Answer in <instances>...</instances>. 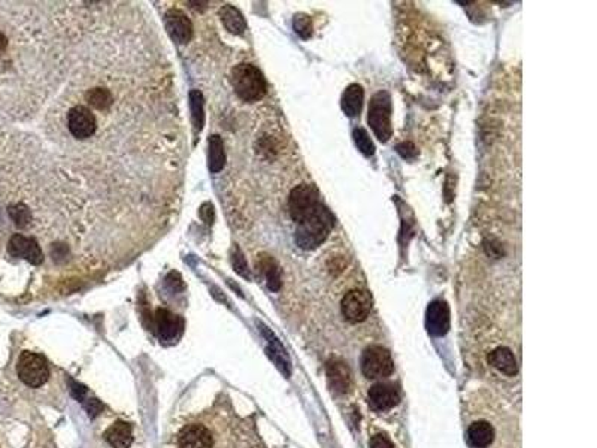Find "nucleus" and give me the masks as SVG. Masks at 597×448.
Instances as JSON below:
<instances>
[{
    "instance_id": "12",
    "label": "nucleus",
    "mask_w": 597,
    "mask_h": 448,
    "mask_svg": "<svg viewBox=\"0 0 597 448\" xmlns=\"http://www.w3.org/2000/svg\"><path fill=\"white\" fill-rule=\"evenodd\" d=\"M165 28L170 37L178 44H187L193 37V24L179 9H170L165 16Z\"/></svg>"
},
{
    "instance_id": "23",
    "label": "nucleus",
    "mask_w": 597,
    "mask_h": 448,
    "mask_svg": "<svg viewBox=\"0 0 597 448\" xmlns=\"http://www.w3.org/2000/svg\"><path fill=\"white\" fill-rule=\"evenodd\" d=\"M353 139L357 145V148L360 150V153L365 154L366 157H370V155L375 154V145H374L372 139H370L369 134L365 129H362V127L354 129Z\"/></svg>"
},
{
    "instance_id": "27",
    "label": "nucleus",
    "mask_w": 597,
    "mask_h": 448,
    "mask_svg": "<svg viewBox=\"0 0 597 448\" xmlns=\"http://www.w3.org/2000/svg\"><path fill=\"white\" fill-rule=\"evenodd\" d=\"M233 266H235V269L239 275L245 276V278H249V271H248V266H247V261H245L242 253L239 252V249H236V254L233 256Z\"/></svg>"
},
{
    "instance_id": "30",
    "label": "nucleus",
    "mask_w": 597,
    "mask_h": 448,
    "mask_svg": "<svg viewBox=\"0 0 597 448\" xmlns=\"http://www.w3.org/2000/svg\"><path fill=\"white\" fill-rule=\"evenodd\" d=\"M85 408H87V411L90 413L91 417L97 415L102 411V405L97 399H88V402L85 403Z\"/></svg>"
},
{
    "instance_id": "5",
    "label": "nucleus",
    "mask_w": 597,
    "mask_h": 448,
    "mask_svg": "<svg viewBox=\"0 0 597 448\" xmlns=\"http://www.w3.org/2000/svg\"><path fill=\"white\" fill-rule=\"evenodd\" d=\"M391 112V96L384 90L378 91L369 102L367 123L381 142H389L393 135Z\"/></svg>"
},
{
    "instance_id": "19",
    "label": "nucleus",
    "mask_w": 597,
    "mask_h": 448,
    "mask_svg": "<svg viewBox=\"0 0 597 448\" xmlns=\"http://www.w3.org/2000/svg\"><path fill=\"white\" fill-rule=\"evenodd\" d=\"M488 363L492 365L499 372L505 375H515L519 371V365H516L514 353L507 347H497L495 348L488 355Z\"/></svg>"
},
{
    "instance_id": "20",
    "label": "nucleus",
    "mask_w": 597,
    "mask_h": 448,
    "mask_svg": "<svg viewBox=\"0 0 597 448\" xmlns=\"http://www.w3.org/2000/svg\"><path fill=\"white\" fill-rule=\"evenodd\" d=\"M363 99H365V91L362 86L351 84L345 88V91L342 93V99H341V108L345 112V115L354 118L360 114Z\"/></svg>"
},
{
    "instance_id": "2",
    "label": "nucleus",
    "mask_w": 597,
    "mask_h": 448,
    "mask_svg": "<svg viewBox=\"0 0 597 448\" xmlns=\"http://www.w3.org/2000/svg\"><path fill=\"white\" fill-rule=\"evenodd\" d=\"M229 426L223 414L191 417L172 435L167 448H229Z\"/></svg>"
},
{
    "instance_id": "25",
    "label": "nucleus",
    "mask_w": 597,
    "mask_h": 448,
    "mask_svg": "<svg viewBox=\"0 0 597 448\" xmlns=\"http://www.w3.org/2000/svg\"><path fill=\"white\" fill-rule=\"evenodd\" d=\"M263 268H264V272H266V276H268L269 288L273 290V292H278V290H280V287H281L280 269L276 268L273 260H271V259H268L266 261L263 263Z\"/></svg>"
},
{
    "instance_id": "7",
    "label": "nucleus",
    "mask_w": 597,
    "mask_h": 448,
    "mask_svg": "<svg viewBox=\"0 0 597 448\" xmlns=\"http://www.w3.org/2000/svg\"><path fill=\"white\" fill-rule=\"evenodd\" d=\"M17 374L25 386L41 387L49 378V366L44 355L23 351L17 363Z\"/></svg>"
},
{
    "instance_id": "28",
    "label": "nucleus",
    "mask_w": 597,
    "mask_h": 448,
    "mask_svg": "<svg viewBox=\"0 0 597 448\" xmlns=\"http://www.w3.org/2000/svg\"><path fill=\"white\" fill-rule=\"evenodd\" d=\"M370 448H394V447L387 437H384V435H375V437H372V440H370Z\"/></svg>"
},
{
    "instance_id": "22",
    "label": "nucleus",
    "mask_w": 597,
    "mask_h": 448,
    "mask_svg": "<svg viewBox=\"0 0 597 448\" xmlns=\"http://www.w3.org/2000/svg\"><path fill=\"white\" fill-rule=\"evenodd\" d=\"M224 166V145L218 135L209 138V169L211 172H220Z\"/></svg>"
},
{
    "instance_id": "21",
    "label": "nucleus",
    "mask_w": 597,
    "mask_h": 448,
    "mask_svg": "<svg viewBox=\"0 0 597 448\" xmlns=\"http://www.w3.org/2000/svg\"><path fill=\"white\" fill-rule=\"evenodd\" d=\"M220 17L224 28L233 35H242L247 30V23L244 16L232 5H225L220 9Z\"/></svg>"
},
{
    "instance_id": "3",
    "label": "nucleus",
    "mask_w": 597,
    "mask_h": 448,
    "mask_svg": "<svg viewBox=\"0 0 597 448\" xmlns=\"http://www.w3.org/2000/svg\"><path fill=\"white\" fill-rule=\"evenodd\" d=\"M333 226V214H331L323 204H320L314 213H311L307 218L297 223V229L295 233L296 244L302 249L311 252V249L318 248L329 238Z\"/></svg>"
},
{
    "instance_id": "18",
    "label": "nucleus",
    "mask_w": 597,
    "mask_h": 448,
    "mask_svg": "<svg viewBox=\"0 0 597 448\" xmlns=\"http://www.w3.org/2000/svg\"><path fill=\"white\" fill-rule=\"evenodd\" d=\"M495 428L485 420L472 423L468 429V441L473 448H487L495 441Z\"/></svg>"
},
{
    "instance_id": "10",
    "label": "nucleus",
    "mask_w": 597,
    "mask_h": 448,
    "mask_svg": "<svg viewBox=\"0 0 597 448\" xmlns=\"http://www.w3.org/2000/svg\"><path fill=\"white\" fill-rule=\"evenodd\" d=\"M341 310L345 319L353 323H360L366 320L372 311V297L365 290H350L342 299Z\"/></svg>"
},
{
    "instance_id": "24",
    "label": "nucleus",
    "mask_w": 597,
    "mask_h": 448,
    "mask_svg": "<svg viewBox=\"0 0 597 448\" xmlns=\"http://www.w3.org/2000/svg\"><path fill=\"white\" fill-rule=\"evenodd\" d=\"M190 107H191V112H193V122H194V127L197 130H201L203 126V98L201 91H191L190 93Z\"/></svg>"
},
{
    "instance_id": "13",
    "label": "nucleus",
    "mask_w": 597,
    "mask_h": 448,
    "mask_svg": "<svg viewBox=\"0 0 597 448\" xmlns=\"http://www.w3.org/2000/svg\"><path fill=\"white\" fill-rule=\"evenodd\" d=\"M426 327L433 336H444L449 331V308L445 300L436 299L429 305Z\"/></svg>"
},
{
    "instance_id": "29",
    "label": "nucleus",
    "mask_w": 597,
    "mask_h": 448,
    "mask_svg": "<svg viewBox=\"0 0 597 448\" xmlns=\"http://www.w3.org/2000/svg\"><path fill=\"white\" fill-rule=\"evenodd\" d=\"M397 151H399L405 159H413V157L417 155V150L410 142H403L401 145H397Z\"/></svg>"
},
{
    "instance_id": "4",
    "label": "nucleus",
    "mask_w": 597,
    "mask_h": 448,
    "mask_svg": "<svg viewBox=\"0 0 597 448\" xmlns=\"http://www.w3.org/2000/svg\"><path fill=\"white\" fill-rule=\"evenodd\" d=\"M232 86L235 93L244 102H257L268 91V83L254 64L241 63L232 71Z\"/></svg>"
},
{
    "instance_id": "14",
    "label": "nucleus",
    "mask_w": 597,
    "mask_h": 448,
    "mask_svg": "<svg viewBox=\"0 0 597 448\" xmlns=\"http://www.w3.org/2000/svg\"><path fill=\"white\" fill-rule=\"evenodd\" d=\"M182 327H184V322L182 319H179L178 315L172 314L167 310H157L155 314V329H157V334L160 336L162 342H172L175 341L181 332H182Z\"/></svg>"
},
{
    "instance_id": "1",
    "label": "nucleus",
    "mask_w": 597,
    "mask_h": 448,
    "mask_svg": "<svg viewBox=\"0 0 597 448\" xmlns=\"http://www.w3.org/2000/svg\"><path fill=\"white\" fill-rule=\"evenodd\" d=\"M39 41L28 8L0 4V115L18 118L32 103Z\"/></svg>"
},
{
    "instance_id": "8",
    "label": "nucleus",
    "mask_w": 597,
    "mask_h": 448,
    "mask_svg": "<svg viewBox=\"0 0 597 448\" xmlns=\"http://www.w3.org/2000/svg\"><path fill=\"white\" fill-rule=\"evenodd\" d=\"M320 196L318 191L308 184H300L296 189L291 190L288 197V211L293 221L300 223L307 218L311 213L320 205Z\"/></svg>"
},
{
    "instance_id": "17",
    "label": "nucleus",
    "mask_w": 597,
    "mask_h": 448,
    "mask_svg": "<svg viewBox=\"0 0 597 448\" xmlns=\"http://www.w3.org/2000/svg\"><path fill=\"white\" fill-rule=\"evenodd\" d=\"M103 438L112 448H130L134 442V429L126 421H115L105 430Z\"/></svg>"
},
{
    "instance_id": "11",
    "label": "nucleus",
    "mask_w": 597,
    "mask_h": 448,
    "mask_svg": "<svg viewBox=\"0 0 597 448\" xmlns=\"http://www.w3.org/2000/svg\"><path fill=\"white\" fill-rule=\"evenodd\" d=\"M8 252L12 257H21L30 261L32 265H41L44 261V253L39 244L33 238L16 233L12 235L8 244Z\"/></svg>"
},
{
    "instance_id": "15",
    "label": "nucleus",
    "mask_w": 597,
    "mask_h": 448,
    "mask_svg": "<svg viewBox=\"0 0 597 448\" xmlns=\"http://www.w3.org/2000/svg\"><path fill=\"white\" fill-rule=\"evenodd\" d=\"M327 379L331 389L338 393H347L351 387V372L347 363L339 359H331L326 367Z\"/></svg>"
},
{
    "instance_id": "16",
    "label": "nucleus",
    "mask_w": 597,
    "mask_h": 448,
    "mask_svg": "<svg viewBox=\"0 0 597 448\" xmlns=\"http://www.w3.org/2000/svg\"><path fill=\"white\" fill-rule=\"evenodd\" d=\"M369 403L378 411H387L401 401L399 393L390 384H377L369 390Z\"/></svg>"
},
{
    "instance_id": "9",
    "label": "nucleus",
    "mask_w": 597,
    "mask_h": 448,
    "mask_svg": "<svg viewBox=\"0 0 597 448\" xmlns=\"http://www.w3.org/2000/svg\"><path fill=\"white\" fill-rule=\"evenodd\" d=\"M394 363L389 350L379 346H372L365 350L362 358V371L367 378H386L391 375Z\"/></svg>"
},
{
    "instance_id": "26",
    "label": "nucleus",
    "mask_w": 597,
    "mask_h": 448,
    "mask_svg": "<svg viewBox=\"0 0 597 448\" xmlns=\"http://www.w3.org/2000/svg\"><path fill=\"white\" fill-rule=\"evenodd\" d=\"M293 25H295V30H296V33H297L299 36H302L303 39H307V37H309V36H311V33H312V23H311V18H309L308 16H305V14H297V16L295 17Z\"/></svg>"
},
{
    "instance_id": "6",
    "label": "nucleus",
    "mask_w": 597,
    "mask_h": 448,
    "mask_svg": "<svg viewBox=\"0 0 597 448\" xmlns=\"http://www.w3.org/2000/svg\"><path fill=\"white\" fill-rule=\"evenodd\" d=\"M66 127H68L69 135L73 139L85 142L91 138H95L97 134V115L83 103L72 105L68 110V114H66Z\"/></svg>"
}]
</instances>
